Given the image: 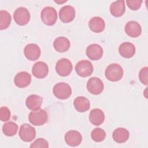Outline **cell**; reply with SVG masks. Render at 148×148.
I'll return each mask as SVG.
<instances>
[{
  "label": "cell",
  "mask_w": 148,
  "mask_h": 148,
  "mask_svg": "<svg viewBox=\"0 0 148 148\" xmlns=\"http://www.w3.org/2000/svg\"><path fill=\"white\" fill-rule=\"evenodd\" d=\"M48 119V115L44 109H39L36 110H32L28 115L29 122L34 125L40 126L45 124Z\"/></svg>",
  "instance_id": "7a4b0ae2"
},
{
  "label": "cell",
  "mask_w": 148,
  "mask_h": 148,
  "mask_svg": "<svg viewBox=\"0 0 148 148\" xmlns=\"http://www.w3.org/2000/svg\"><path fill=\"white\" fill-rule=\"evenodd\" d=\"M93 69L91 62L86 60L79 61L75 66V71L77 74L83 77L90 76L93 72Z\"/></svg>",
  "instance_id": "8992f818"
},
{
  "label": "cell",
  "mask_w": 148,
  "mask_h": 148,
  "mask_svg": "<svg viewBox=\"0 0 148 148\" xmlns=\"http://www.w3.org/2000/svg\"><path fill=\"white\" fill-rule=\"evenodd\" d=\"M20 139L25 142L32 141L36 136V130L34 127L28 124H23L20 126L19 130Z\"/></svg>",
  "instance_id": "ba28073f"
},
{
  "label": "cell",
  "mask_w": 148,
  "mask_h": 148,
  "mask_svg": "<svg viewBox=\"0 0 148 148\" xmlns=\"http://www.w3.org/2000/svg\"><path fill=\"white\" fill-rule=\"evenodd\" d=\"M53 92L56 98L60 99H66L71 95L72 89L68 84L61 82L54 85L53 88Z\"/></svg>",
  "instance_id": "3957f363"
},
{
  "label": "cell",
  "mask_w": 148,
  "mask_h": 148,
  "mask_svg": "<svg viewBox=\"0 0 148 148\" xmlns=\"http://www.w3.org/2000/svg\"><path fill=\"white\" fill-rule=\"evenodd\" d=\"M40 18L45 24L53 25L57 20V11L53 7L46 6L41 11Z\"/></svg>",
  "instance_id": "277c9868"
},
{
  "label": "cell",
  "mask_w": 148,
  "mask_h": 148,
  "mask_svg": "<svg viewBox=\"0 0 148 148\" xmlns=\"http://www.w3.org/2000/svg\"><path fill=\"white\" fill-rule=\"evenodd\" d=\"M73 66L72 62L67 58L59 60L56 65V71L61 76H67L72 72Z\"/></svg>",
  "instance_id": "52a82bcc"
},
{
  "label": "cell",
  "mask_w": 148,
  "mask_h": 148,
  "mask_svg": "<svg viewBox=\"0 0 148 148\" xmlns=\"http://www.w3.org/2000/svg\"><path fill=\"white\" fill-rule=\"evenodd\" d=\"M65 141L66 143L70 146H77L82 141V136L79 131L71 130L65 134Z\"/></svg>",
  "instance_id": "7c38bea8"
},
{
  "label": "cell",
  "mask_w": 148,
  "mask_h": 148,
  "mask_svg": "<svg viewBox=\"0 0 148 148\" xmlns=\"http://www.w3.org/2000/svg\"><path fill=\"white\" fill-rule=\"evenodd\" d=\"M88 26L91 31L95 33L102 32L105 27V23L103 18L100 17H94L90 19Z\"/></svg>",
  "instance_id": "7402d4cb"
},
{
  "label": "cell",
  "mask_w": 148,
  "mask_h": 148,
  "mask_svg": "<svg viewBox=\"0 0 148 148\" xmlns=\"http://www.w3.org/2000/svg\"><path fill=\"white\" fill-rule=\"evenodd\" d=\"M124 71L122 66L116 63L109 65L105 71L106 79L111 82H117L121 79L123 76Z\"/></svg>",
  "instance_id": "6da1fadb"
},
{
  "label": "cell",
  "mask_w": 148,
  "mask_h": 148,
  "mask_svg": "<svg viewBox=\"0 0 148 148\" xmlns=\"http://www.w3.org/2000/svg\"><path fill=\"white\" fill-rule=\"evenodd\" d=\"M14 20L19 25H25L30 20L31 16L28 10L24 7H19L16 9L13 14Z\"/></svg>",
  "instance_id": "5b68a950"
},
{
  "label": "cell",
  "mask_w": 148,
  "mask_h": 148,
  "mask_svg": "<svg viewBox=\"0 0 148 148\" xmlns=\"http://www.w3.org/2000/svg\"><path fill=\"white\" fill-rule=\"evenodd\" d=\"M31 82V76L27 72L22 71L18 73L14 77V83L19 88H24Z\"/></svg>",
  "instance_id": "9a60e30c"
},
{
  "label": "cell",
  "mask_w": 148,
  "mask_h": 148,
  "mask_svg": "<svg viewBox=\"0 0 148 148\" xmlns=\"http://www.w3.org/2000/svg\"><path fill=\"white\" fill-rule=\"evenodd\" d=\"M75 108L79 112H86L90 108V103L89 100L84 97H77L73 101Z\"/></svg>",
  "instance_id": "603a6c76"
},
{
  "label": "cell",
  "mask_w": 148,
  "mask_h": 148,
  "mask_svg": "<svg viewBox=\"0 0 148 148\" xmlns=\"http://www.w3.org/2000/svg\"><path fill=\"white\" fill-rule=\"evenodd\" d=\"M91 137L94 141L100 142L105 139L106 132L102 128H95L91 131Z\"/></svg>",
  "instance_id": "4316f807"
},
{
  "label": "cell",
  "mask_w": 148,
  "mask_h": 148,
  "mask_svg": "<svg viewBox=\"0 0 148 148\" xmlns=\"http://www.w3.org/2000/svg\"><path fill=\"white\" fill-rule=\"evenodd\" d=\"M42 102V97L38 95L32 94L27 98L25 104L29 109L31 110H36L40 109Z\"/></svg>",
  "instance_id": "ffe728a7"
},
{
  "label": "cell",
  "mask_w": 148,
  "mask_h": 148,
  "mask_svg": "<svg viewBox=\"0 0 148 148\" xmlns=\"http://www.w3.org/2000/svg\"><path fill=\"white\" fill-rule=\"evenodd\" d=\"M127 6L132 10H138L142 5V1L140 0H127L126 1Z\"/></svg>",
  "instance_id": "4dcf8cb0"
},
{
  "label": "cell",
  "mask_w": 148,
  "mask_h": 148,
  "mask_svg": "<svg viewBox=\"0 0 148 148\" xmlns=\"http://www.w3.org/2000/svg\"><path fill=\"white\" fill-rule=\"evenodd\" d=\"M113 140L119 143H122L125 142L129 138L130 133L129 131L122 127H119L114 130L112 134Z\"/></svg>",
  "instance_id": "cb8c5ba5"
},
{
  "label": "cell",
  "mask_w": 148,
  "mask_h": 148,
  "mask_svg": "<svg viewBox=\"0 0 148 148\" xmlns=\"http://www.w3.org/2000/svg\"><path fill=\"white\" fill-rule=\"evenodd\" d=\"M17 124L13 121L6 123L2 127L3 133L8 136H12L15 135L17 132Z\"/></svg>",
  "instance_id": "d4e9b609"
},
{
  "label": "cell",
  "mask_w": 148,
  "mask_h": 148,
  "mask_svg": "<svg viewBox=\"0 0 148 148\" xmlns=\"http://www.w3.org/2000/svg\"><path fill=\"white\" fill-rule=\"evenodd\" d=\"M30 147H49V143L43 138H38L30 145Z\"/></svg>",
  "instance_id": "f546056e"
},
{
  "label": "cell",
  "mask_w": 148,
  "mask_h": 148,
  "mask_svg": "<svg viewBox=\"0 0 148 148\" xmlns=\"http://www.w3.org/2000/svg\"><path fill=\"white\" fill-rule=\"evenodd\" d=\"M49 72V67L43 61H38L34 64L32 68L33 75L38 79L45 77Z\"/></svg>",
  "instance_id": "5bb4252c"
},
{
  "label": "cell",
  "mask_w": 148,
  "mask_h": 148,
  "mask_svg": "<svg viewBox=\"0 0 148 148\" xmlns=\"http://www.w3.org/2000/svg\"><path fill=\"white\" fill-rule=\"evenodd\" d=\"M89 120L92 125L96 126L100 125L105 120V114L99 108L93 109L90 113Z\"/></svg>",
  "instance_id": "d6986e66"
},
{
  "label": "cell",
  "mask_w": 148,
  "mask_h": 148,
  "mask_svg": "<svg viewBox=\"0 0 148 148\" xmlns=\"http://www.w3.org/2000/svg\"><path fill=\"white\" fill-rule=\"evenodd\" d=\"M87 89L92 94L99 95L102 93L104 88L102 81L98 77H91L87 83Z\"/></svg>",
  "instance_id": "9c48e42d"
},
{
  "label": "cell",
  "mask_w": 148,
  "mask_h": 148,
  "mask_svg": "<svg viewBox=\"0 0 148 148\" xmlns=\"http://www.w3.org/2000/svg\"><path fill=\"white\" fill-rule=\"evenodd\" d=\"M109 10L111 14L113 16L116 17L122 16L125 11V1L119 0L112 2L110 5Z\"/></svg>",
  "instance_id": "ac0fdd59"
},
{
  "label": "cell",
  "mask_w": 148,
  "mask_h": 148,
  "mask_svg": "<svg viewBox=\"0 0 148 148\" xmlns=\"http://www.w3.org/2000/svg\"><path fill=\"white\" fill-rule=\"evenodd\" d=\"M76 12L75 8L71 5H65L61 8L59 12V17L62 22L70 23L75 17Z\"/></svg>",
  "instance_id": "8fae6325"
},
{
  "label": "cell",
  "mask_w": 148,
  "mask_h": 148,
  "mask_svg": "<svg viewBox=\"0 0 148 148\" xmlns=\"http://www.w3.org/2000/svg\"><path fill=\"white\" fill-rule=\"evenodd\" d=\"M70 46L69 40L64 36L57 38L53 42L54 49L60 53H64L68 51L70 48Z\"/></svg>",
  "instance_id": "44dd1931"
},
{
  "label": "cell",
  "mask_w": 148,
  "mask_h": 148,
  "mask_svg": "<svg viewBox=\"0 0 148 148\" xmlns=\"http://www.w3.org/2000/svg\"><path fill=\"white\" fill-rule=\"evenodd\" d=\"M125 31L128 36L131 38H137L142 33L140 25L135 21H128L125 26Z\"/></svg>",
  "instance_id": "2e32d148"
},
{
  "label": "cell",
  "mask_w": 148,
  "mask_h": 148,
  "mask_svg": "<svg viewBox=\"0 0 148 148\" xmlns=\"http://www.w3.org/2000/svg\"><path fill=\"white\" fill-rule=\"evenodd\" d=\"M103 52L102 47L96 43L90 45L86 51V55L88 58L94 61L101 59L103 56Z\"/></svg>",
  "instance_id": "4fadbf2b"
},
{
  "label": "cell",
  "mask_w": 148,
  "mask_h": 148,
  "mask_svg": "<svg viewBox=\"0 0 148 148\" xmlns=\"http://www.w3.org/2000/svg\"><path fill=\"white\" fill-rule=\"evenodd\" d=\"M10 111L6 106H2L0 109V119L2 121H6L10 118Z\"/></svg>",
  "instance_id": "83f0119b"
},
{
  "label": "cell",
  "mask_w": 148,
  "mask_h": 148,
  "mask_svg": "<svg viewBox=\"0 0 148 148\" xmlns=\"http://www.w3.org/2000/svg\"><path fill=\"white\" fill-rule=\"evenodd\" d=\"M12 21L11 16L6 10L0 11V29L1 30L7 29L10 25Z\"/></svg>",
  "instance_id": "484cf974"
},
{
  "label": "cell",
  "mask_w": 148,
  "mask_h": 148,
  "mask_svg": "<svg viewBox=\"0 0 148 148\" xmlns=\"http://www.w3.org/2000/svg\"><path fill=\"white\" fill-rule=\"evenodd\" d=\"M25 57L30 61L38 60L41 54V50L38 45L35 43H29L26 45L24 49Z\"/></svg>",
  "instance_id": "30bf717a"
},
{
  "label": "cell",
  "mask_w": 148,
  "mask_h": 148,
  "mask_svg": "<svg viewBox=\"0 0 148 148\" xmlns=\"http://www.w3.org/2000/svg\"><path fill=\"white\" fill-rule=\"evenodd\" d=\"M119 52L123 57L130 58L135 54V46L132 43L123 42L119 46Z\"/></svg>",
  "instance_id": "e0dca14e"
},
{
  "label": "cell",
  "mask_w": 148,
  "mask_h": 148,
  "mask_svg": "<svg viewBox=\"0 0 148 148\" xmlns=\"http://www.w3.org/2000/svg\"><path fill=\"white\" fill-rule=\"evenodd\" d=\"M147 73H148V68L147 66L142 68L139 72V78L141 83L145 85H147L148 79H147Z\"/></svg>",
  "instance_id": "f1b7e54d"
}]
</instances>
